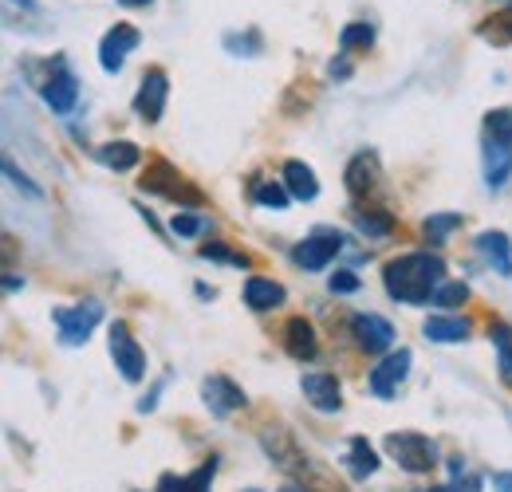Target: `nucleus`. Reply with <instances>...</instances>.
Segmentation results:
<instances>
[{"mask_svg":"<svg viewBox=\"0 0 512 492\" xmlns=\"http://www.w3.org/2000/svg\"><path fill=\"white\" fill-rule=\"evenodd\" d=\"M284 351H288L292 359H300V363H312V359L320 355V339H316V327H312L304 315L288 319V327H284Z\"/></svg>","mask_w":512,"mask_h":492,"instance_id":"14","label":"nucleus"},{"mask_svg":"<svg viewBox=\"0 0 512 492\" xmlns=\"http://www.w3.org/2000/svg\"><path fill=\"white\" fill-rule=\"evenodd\" d=\"M174 233H178V237H197V233H205V221L193 217V213H178V217H174Z\"/></svg>","mask_w":512,"mask_h":492,"instance_id":"34","label":"nucleus"},{"mask_svg":"<svg viewBox=\"0 0 512 492\" xmlns=\"http://www.w3.org/2000/svg\"><path fill=\"white\" fill-rule=\"evenodd\" d=\"M477 36H481L485 44H493V48H509L512 44V4L509 8H501V12H493L489 20H481V24H477Z\"/></svg>","mask_w":512,"mask_h":492,"instance_id":"22","label":"nucleus"},{"mask_svg":"<svg viewBox=\"0 0 512 492\" xmlns=\"http://www.w3.org/2000/svg\"><path fill=\"white\" fill-rule=\"evenodd\" d=\"M75 99H79V79L67 71L64 63H56V71H52L48 83H44V103H48L56 115H71V111H75Z\"/></svg>","mask_w":512,"mask_h":492,"instance_id":"11","label":"nucleus"},{"mask_svg":"<svg viewBox=\"0 0 512 492\" xmlns=\"http://www.w3.org/2000/svg\"><path fill=\"white\" fill-rule=\"evenodd\" d=\"M375 44V28L363 20V24H347L343 32H339V52L343 56H351V52H367Z\"/></svg>","mask_w":512,"mask_h":492,"instance_id":"27","label":"nucleus"},{"mask_svg":"<svg viewBox=\"0 0 512 492\" xmlns=\"http://www.w3.org/2000/svg\"><path fill=\"white\" fill-rule=\"evenodd\" d=\"M225 48H229L233 56H256V52H260V36H256V32H245V36L229 32V36H225Z\"/></svg>","mask_w":512,"mask_h":492,"instance_id":"32","label":"nucleus"},{"mask_svg":"<svg viewBox=\"0 0 512 492\" xmlns=\"http://www.w3.org/2000/svg\"><path fill=\"white\" fill-rule=\"evenodd\" d=\"M347 461H351V477H359V481L379 469V457H375V449L367 445V437H351V457H347Z\"/></svg>","mask_w":512,"mask_h":492,"instance_id":"28","label":"nucleus"},{"mask_svg":"<svg viewBox=\"0 0 512 492\" xmlns=\"http://www.w3.org/2000/svg\"><path fill=\"white\" fill-rule=\"evenodd\" d=\"M355 229L363 237H390L394 233V217L386 209H355Z\"/></svg>","mask_w":512,"mask_h":492,"instance_id":"25","label":"nucleus"},{"mask_svg":"<svg viewBox=\"0 0 512 492\" xmlns=\"http://www.w3.org/2000/svg\"><path fill=\"white\" fill-rule=\"evenodd\" d=\"M138 28H130V24H115L107 36H103V44H99V67L107 71V75H119L123 71V63L127 56L138 48Z\"/></svg>","mask_w":512,"mask_h":492,"instance_id":"8","label":"nucleus"},{"mask_svg":"<svg viewBox=\"0 0 512 492\" xmlns=\"http://www.w3.org/2000/svg\"><path fill=\"white\" fill-rule=\"evenodd\" d=\"M119 4H123V8H146L150 0H119Z\"/></svg>","mask_w":512,"mask_h":492,"instance_id":"41","label":"nucleus"},{"mask_svg":"<svg viewBox=\"0 0 512 492\" xmlns=\"http://www.w3.org/2000/svg\"><path fill=\"white\" fill-rule=\"evenodd\" d=\"M493 489H497V492H512V473H493Z\"/></svg>","mask_w":512,"mask_h":492,"instance_id":"38","label":"nucleus"},{"mask_svg":"<svg viewBox=\"0 0 512 492\" xmlns=\"http://www.w3.org/2000/svg\"><path fill=\"white\" fill-rule=\"evenodd\" d=\"M327 288H331V292H339V296L359 292V276H355V272H335V276L327 280Z\"/></svg>","mask_w":512,"mask_h":492,"instance_id":"35","label":"nucleus"},{"mask_svg":"<svg viewBox=\"0 0 512 492\" xmlns=\"http://www.w3.org/2000/svg\"><path fill=\"white\" fill-rule=\"evenodd\" d=\"M453 229H461V213H430L426 225H422V233H426L430 245H442Z\"/></svg>","mask_w":512,"mask_h":492,"instance_id":"29","label":"nucleus"},{"mask_svg":"<svg viewBox=\"0 0 512 492\" xmlns=\"http://www.w3.org/2000/svg\"><path fill=\"white\" fill-rule=\"evenodd\" d=\"M327 71H331V79H347V75H351V60H347V56H339V60H331Z\"/></svg>","mask_w":512,"mask_h":492,"instance_id":"37","label":"nucleus"},{"mask_svg":"<svg viewBox=\"0 0 512 492\" xmlns=\"http://www.w3.org/2000/svg\"><path fill=\"white\" fill-rule=\"evenodd\" d=\"M288 300V292L276 284V280H264V276H249L245 280V304L253 311H272Z\"/></svg>","mask_w":512,"mask_h":492,"instance_id":"17","label":"nucleus"},{"mask_svg":"<svg viewBox=\"0 0 512 492\" xmlns=\"http://www.w3.org/2000/svg\"><path fill=\"white\" fill-rule=\"evenodd\" d=\"M24 288V280H16V276H4V292H20Z\"/></svg>","mask_w":512,"mask_h":492,"instance_id":"40","label":"nucleus"},{"mask_svg":"<svg viewBox=\"0 0 512 492\" xmlns=\"http://www.w3.org/2000/svg\"><path fill=\"white\" fill-rule=\"evenodd\" d=\"M166 95H170V79L162 67H150L138 83V95H134V115L142 123H158L162 111H166Z\"/></svg>","mask_w":512,"mask_h":492,"instance_id":"6","label":"nucleus"},{"mask_svg":"<svg viewBox=\"0 0 512 492\" xmlns=\"http://www.w3.org/2000/svg\"><path fill=\"white\" fill-rule=\"evenodd\" d=\"M410 363H414V355H410L406 347H398L394 355H386L383 363L371 370V390H375L379 398H390V394L398 390V382L410 374Z\"/></svg>","mask_w":512,"mask_h":492,"instance_id":"13","label":"nucleus"},{"mask_svg":"<svg viewBox=\"0 0 512 492\" xmlns=\"http://www.w3.org/2000/svg\"><path fill=\"white\" fill-rule=\"evenodd\" d=\"M4 174H8V182H12V185H20V189H24L28 197H40V185L28 182V178H24L20 170H16V162H4Z\"/></svg>","mask_w":512,"mask_h":492,"instance_id":"36","label":"nucleus"},{"mask_svg":"<svg viewBox=\"0 0 512 492\" xmlns=\"http://www.w3.org/2000/svg\"><path fill=\"white\" fill-rule=\"evenodd\" d=\"M280 492H304V489H280Z\"/></svg>","mask_w":512,"mask_h":492,"instance_id":"42","label":"nucleus"},{"mask_svg":"<svg viewBox=\"0 0 512 492\" xmlns=\"http://www.w3.org/2000/svg\"><path fill=\"white\" fill-rule=\"evenodd\" d=\"M52 319H56V327H60V343H64V347H79V343H87V335L99 327L103 304H99V300H83V304H75V308H56Z\"/></svg>","mask_w":512,"mask_h":492,"instance_id":"4","label":"nucleus"},{"mask_svg":"<svg viewBox=\"0 0 512 492\" xmlns=\"http://www.w3.org/2000/svg\"><path fill=\"white\" fill-rule=\"evenodd\" d=\"M95 158H99L107 170L127 174V170H134V166L142 162V150H138L134 142H107V146H99V150H95Z\"/></svg>","mask_w":512,"mask_h":492,"instance_id":"19","label":"nucleus"},{"mask_svg":"<svg viewBox=\"0 0 512 492\" xmlns=\"http://www.w3.org/2000/svg\"><path fill=\"white\" fill-rule=\"evenodd\" d=\"M111 359H115V367H119V374L127 382H142L146 378V355L134 343V335H130V327L123 319L111 323Z\"/></svg>","mask_w":512,"mask_h":492,"instance_id":"5","label":"nucleus"},{"mask_svg":"<svg viewBox=\"0 0 512 492\" xmlns=\"http://www.w3.org/2000/svg\"><path fill=\"white\" fill-rule=\"evenodd\" d=\"M383 284L398 304H430L446 284V264L434 252H406L383 268Z\"/></svg>","mask_w":512,"mask_h":492,"instance_id":"1","label":"nucleus"},{"mask_svg":"<svg viewBox=\"0 0 512 492\" xmlns=\"http://www.w3.org/2000/svg\"><path fill=\"white\" fill-rule=\"evenodd\" d=\"M422 335L430 343H461L469 339V319H457V315H430L422 323Z\"/></svg>","mask_w":512,"mask_h":492,"instance_id":"18","label":"nucleus"},{"mask_svg":"<svg viewBox=\"0 0 512 492\" xmlns=\"http://www.w3.org/2000/svg\"><path fill=\"white\" fill-rule=\"evenodd\" d=\"M386 453L406 469V473H430L438 465V445L426 433L402 430L386 433Z\"/></svg>","mask_w":512,"mask_h":492,"instance_id":"2","label":"nucleus"},{"mask_svg":"<svg viewBox=\"0 0 512 492\" xmlns=\"http://www.w3.org/2000/svg\"><path fill=\"white\" fill-rule=\"evenodd\" d=\"M477 248L485 252V260H489L501 276H512V245L505 233H497V229H493V233H481V237H477Z\"/></svg>","mask_w":512,"mask_h":492,"instance_id":"21","label":"nucleus"},{"mask_svg":"<svg viewBox=\"0 0 512 492\" xmlns=\"http://www.w3.org/2000/svg\"><path fill=\"white\" fill-rule=\"evenodd\" d=\"M142 189H146V193H162L166 201H178L182 209H197V205L205 201V197H201V189L186 182V178H182V174H178V170H174L170 162H162V158L146 166Z\"/></svg>","mask_w":512,"mask_h":492,"instance_id":"3","label":"nucleus"},{"mask_svg":"<svg viewBox=\"0 0 512 492\" xmlns=\"http://www.w3.org/2000/svg\"><path fill=\"white\" fill-rule=\"evenodd\" d=\"M430 492H477V481H465V485H438Z\"/></svg>","mask_w":512,"mask_h":492,"instance_id":"39","label":"nucleus"},{"mask_svg":"<svg viewBox=\"0 0 512 492\" xmlns=\"http://www.w3.org/2000/svg\"><path fill=\"white\" fill-rule=\"evenodd\" d=\"M481 154H485V182H489V189H505L512 178V142L485 134V150Z\"/></svg>","mask_w":512,"mask_h":492,"instance_id":"12","label":"nucleus"},{"mask_svg":"<svg viewBox=\"0 0 512 492\" xmlns=\"http://www.w3.org/2000/svg\"><path fill=\"white\" fill-rule=\"evenodd\" d=\"M343 248V237L339 233H331V229H316L308 241H300V245L292 248V260L304 268V272H323L331 260H335V252Z\"/></svg>","mask_w":512,"mask_h":492,"instance_id":"7","label":"nucleus"},{"mask_svg":"<svg viewBox=\"0 0 512 492\" xmlns=\"http://www.w3.org/2000/svg\"><path fill=\"white\" fill-rule=\"evenodd\" d=\"M213 473H217V461L209 457L201 469H193L190 477H162V492H209Z\"/></svg>","mask_w":512,"mask_h":492,"instance_id":"23","label":"nucleus"},{"mask_svg":"<svg viewBox=\"0 0 512 492\" xmlns=\"http://www.w3.org/2000/svg\"><path fill=\"white\" fill-rule=\"evenodd\" d=\"M379 185V158L375 154H355L347 166V193L351 197H367Z\"/></svg>","mask_w":512,"mask_h":492,"instance_id":"16","label":"nucleus"},{"mask_svg":"<svg viewBox=\"0 0 512 492\" xmlns=\"http://www.w3.org/2000/svg\"><path fill=\"white\" fill-rule=\"evenodd\" d=\"M249 492H256V489H249Z\"/></svg>","mask_w":512,"mask_h":492,"instance_id":"43","label":"nucleus"},{"mask_svg":"<svg viewBox=\"0 0 512 492\" xmlns=\"http://www.w3.org/2000/svg\"><path fill=\"white\" fill-rule=\"evenodd\" d=\"M489 339L497 347V370H501V382L512 386V327L509 323H493L489 327Z\"/></svg>","mask_w":512,"mask_h":492,"instance_id":"24","label":"nucleus"},{"mask_svg":"<svg viewBox=\"0 0 512 492\" xmlns=\"http://www.w3.org/2000/svg\"><path fill=\"white\" fill-rule=\"evenodd\" d=\"M201 398H205V406L217 414V418H225V414H233V410H241L249 398H245V390L233 382V378H225V374H209L205 382H201Z\"/></svg>","mask_w":512,"mask_h":492,"instance_id":"9","label":"nucleus"},{"mask_svg":"<svg viewBox=\"0 0 512 492\" xmlns=\"http://www.w3.org/2000/svg\"><path fill=\"white\" fill-rule=\"evenodd\" d=\"M465 300H469V284H461V280H446V284L434 292V300H430V304L453 311V308H461Z\"/></svg>","mask_w":512,"mask_h":492,"instance_id":"30","label":"nucleus"},{"mask_svg":"<svg viewBox=\"0 0 512 492\" xmlns=\"http://www.w3.org/2000/svg\"><path fill=\"white\" fill-rule=\"evenodd\" d=\"M304 398L323 410V414H331V410H339L343 406V398H339V382H335V374H304Z\"/></svg>","mask_w":512,"mask_h":492,"instance_id":"15","label":"nucleus"},{"mask_svg":"<svg viewBox=\"0 0 512 492\" xmlns=\"http://www.w3.org/2000/svg\"><path fill=\"white\" fill-rule=\"evenodd\" d=\"M205 260H225V264H237V268H249V256L245 252H229L225 245H201Z\"/></svg>","mask_w":512,"mask_h":492,"instance_id":"33","label":"nucleus"},{"mask_svg":"<svg viewBox=\"0 0 512 492\" xmlns=\"http://www.w3.org/2000/svg\"><path fill=\"white\" fill-rule=\"evenodd\" d=\"M284 185H288V193L296 197V201H312L316 193H320V182H316V174H312V166H304V162H284Z\"/></svg>","mask_w":512,"mask_h":492,"instance_id":"20","label":"nucleus"},{"mask_svg":"<svg viewBox=\"0 0 512 492\" xmlns=\"http://www.w3.org/2000/svg\"><path fill=\"white\" fill-rule=\"evenodd\" d=\"M253 201L264 205V209H288L292 193H288V185L272 182V178H260V182H253Z\"/></svg>","mask_w":512,"mask_h":492,"instance_id":"26","label":"nucleus"},{"mask_svg":"<svg viewBox=\"0 0 512 492\" xmlns=\"http://www.w3.org/2000/svg\"><path fill=\"white\" fill-rule=\"evenodd\" d=\"M485 134L512 142V111L509 107H497V111H489V115H485Z\"/></svg>","mask_w":512,"mask_h":492,"instance_id":"31","label":"nucleus"},{"mask_svg":"<svg viewBox=\"0 0 512 492\" xmlns=\"http://www.w3.org/2000/svg\"><path fill=\"white\" fill-rule=\"evenodd\" d=\"M351 331H355V343H359L367 355H379V351H386V347L394 343V327H390V319L375 315V311L355 315V319H351Z\"/></svg>","mask_w":512,"mask_h":492,"instance_id":"10","label":"nucleus"}]
</instances>
